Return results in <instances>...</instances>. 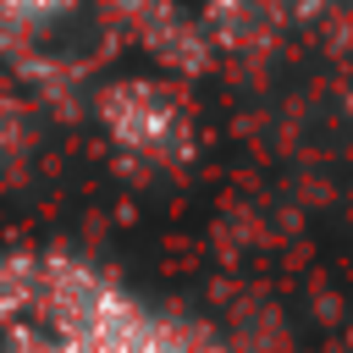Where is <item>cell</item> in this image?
I'll return each instance as SVG.
<instances>
[{
  "label": "cell",
  "mask_w": 353,
  "mask_h": 353,
  "mask_svg": "<svg viewBox=\"0 0 353 353\" xmlns=\"http://www.w3.org/2000/svg\"><path fill=\"white\" fill-rule=\"evenodd\" d=\"M99 127L110 132L116 149H127L138 160H154V165H171L193 149V116H188L182 94L171 83H154V77L105 83Z\"/></svg>",
  "instance_id": "cell-1"
},
{
  "label": "cell",
  "mask_w": 353,
  "mask_h": 353,
  "mask_svg": "<svg viewBox=\"0 0 353 353\" xmlns=\"http://www.w3.org/2000/svg\"><path fill=\"white\" fill-rule=\"evenodd\" d=\"M33 298V254H6L0 248V325L22 320Z\"/></svg>",
  "instance_id": "cell-2"
},
{
  "label": "cell",
  "mask_w": 353,
  "mask_h": 353,
  "mask_svg": "<svg viewBox=\"0 0 353 353\" xmlns=\"http://www.w3.org/2000/svg\"><path fill=\"white\" fill-rule=\"evenodd\" d=\"M72 11H77V0H0L6 28H55Z\"/></svg>",
  "instance_id": "cell-3"
},
{
  "label": "cell",
  "mask_w": 353,
  "mask_h": 353,
  "mask_svg": "<svg viewBox=\"0 0 353 353\" xmlns=\"http://www.w3.org/2000/svg\"><path fill=\"white\" fill-rule=\"evenodd\" d=\"M210 353H237V347H226V342H215V347H210Z\"/></svg>",
  "instance_id": "cell-4"
}]
</instances>
